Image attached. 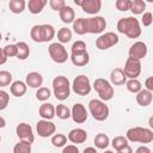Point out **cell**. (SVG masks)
<instances>
[{"label":"cell","mask_w":153,"mask_h":153,"mask_svg":"<svg viewBox=\"0 0 153 153\" xmlns=\"http://www.w3.org/2000/svg\"><path fill=\"white\" fill-rule=\"evenodd\" d=\"M117 31L126 35L128 38H139L141 36V26L135 17L121 18L117 22Z\"/></svg>","instance_id":"obj_1"},{"label":"cell","mask_w":153,"mask_h":153,"mask_svg":"<svg viewBox=\"0 0 153 153\" xmlns=\"http://www.w3.org/2000/svg\"><path fill=\"white\" fill-rule=\"evenodd\" d=\"M126 139L131 142L139 143H149L153 141V131L149 128L143 127H133L129 128L126 133Z\"/></svg>","instance_id":"obj_2"},{"label":"cell","mask_w":153,"mask_h":153,"mask_svg":"<svg viewBox=\"0 0 153 153\" xmlns=\"http://www.w3.org/2000/svg\"><path fill=\"white\" fill-rule=\"evenodd\" d=\"M53 90L54 96L59 100H65L71 94V84L67 76L57 75L53 79Z\"/></svg>","instance_id":"obj_3"},{"label":"cell","mask_w":153,"mask_h":153,"mask_svg":"<svg viewBox=\"0 0 153 153\" xmlns=\"http://www.w3.org/2000/svg\"><path fill=\"white\" fill-rule=\"evenodd\" d=\"M88 111L96 121H105L109 117V108L100 99H91L88 102Z\"/></svg>","instance_id":"obj_4"},{"label":"cell","mask_w":153,"mask_h":153,"mask_svg":"<svg viewBox=\"0 0 153 153\" xmlns=\"http://www.w3.org/2000/svg\"><path fill=\"white\" fill-rule=\"evenodd\" d=\"M93 88L96 90L100 100L103 102H108L114 97V87L110 84V81H108L106 79L97 78L93 82Z\"/></svg>","instance_id":"obj_5"},{"label":"cell","mask_w":153,"mask_h":153,"mask_svg":"<svg viewBox=\"0 0 153 153\" xmlns=\"http://www.w3.org/2000/svg\"><path fill=\"white\" fill-rule=\"evenodd\" d=\"M48 53H49V56L50 59L56 62V63H63L67 61V59L69 57L68 56V53L66 50V48L63 47V44L59 43V42H54L51 43L49 47H48Z\"/></svg>","instance_id":"obj_6"},{"label":"cell","mask_w":153,"mask_h":153,"mask_svg":"<svg viewBox=\"0 0 153 153\" xmlns=\"http://www.w3.org/2000/svg\"><path fill=\"white\" fill-rule=\"evenodd\" d=\"M71 87H72L73 92L76 93L78 96H86L91 92V88H92L88 76H86L84 74L78 75L73 80V84H72Z\"/></svg>","instance_id":"obj_7"},{"label":"cell","mask_w":153,"mask_h":153,"mask_svg":"<svg viewBox=\"0 0 153 153\" xmlns=\"http://www.w3.org/2000/svg\"><path fill=\"white\" fill-rule=\"evenodd\" d=\"M120 38L115 32H105L96 39V47L99 50H106L118 43Z\"/></svg>","instance_id":"obj_8"},{"label":"cell","mask_w":153,"mask_h":153,"mask_svg":"<svg viewBox=\"0 0 153 153\" xmlns=\"http://www.w3.org/2000/svg\"><path fill=\"white\" fill-rule=\"evenodd\" d=\"M105 27H106V20L103 17L96 16V17L86 18V32L87 33H100L105 30Z\"/></svg>","instance_id":"obj_9"},{"label":"cell","mask_w":153,"mask_h":153,"mask_svg":"<svg viewBox=\"0 0 153 153\" xmlns=\"http://www.w3.org/2000/svg\"><path fill=\"white\" fill-rule=\"evenodd\" d=\"M126 78L129 79H137V76L141 73V62L139 60L128 57L126 63H124V68L122 69Z\"/></svg>","instance_id":"obj_10"},{"label":"cell","mask_w":153,"mask_h":153,"mask_svg":"<svg viewBox=\"0 0 153 153\" xmlns=\"http://www.w3.org/2000/svg\"><path fill=\"white\" fill-rule=\"evenodd\" d=\"M36 131L41 137H49L53 136L56 131V126L51 121L41 120L36 123Z\"/></svg>","instance_id":"obj_11"},{"label":"cell","mask_w":153,"mask_h":153,"mask_svg":"<svg viewBox=\"0 0 153 153\" xmlns=\"http://www.w3.org/2000/svg\"><path fill=\"white\" fill-rule=\"evenodd\" d=\"M16 133H17V136L19 137L20 141H25L30 145L35 141V135H33L32 128L27 123H24V122L19 123L16 127Z\"/></svg>","instance_id":"obj_12"},{"label":"cell","mask_w":153,"mask_h":153,"mask_svg":"<svg viewBox=\"0 0 153 153\" xmlns=\"http://www.w3.org/2000/svg\"><path fill=\"white\" fill-rule=\"evenodd\" d=\"M147 50L148 49H147L146 43H143L142 41H137V42H135L134 44L130 45V48L128 50V54H129V57L140 61L141 59H143L147 55Z\"/></svg>","instance_id":"obj_13"},{"label":"cell","mask_w":153,"mask_h":153,"mask_svg":"<svg viewBox=\"0 0 153 153\" xmlns=\"http://www.w3.org/2000/svg\"><path fill=\"white\" fill-rule=\"evenodd\" d=\"M87 116H88L87 115V110L81 103H76V104L73 105V108L71 110V117L75 123L81 124V123L86 122Z\"/></svg>","instance_id":"obj_14"},{"label":"cell","mask_w":153,"mask_h":153,"mask_svg":"<svg viewBox=\"0 0 153 153\" xmlns=\"http://www.w3.org/2000/svg\"><path fill=\"white\" fill-rule=\"evenodd\" d=\"M81 10L88 14H97L102 8V1L100 0H82L80 1Z\"/></svg>","instance_id":"obj_15"},{"label":"cell","mask_w":153,"mask_h":153,"mask_svg":"<svg viewBox=\"0 0 153 153\" xmlns=\"http://www.w3.org/2000/svg\"><path fill=\"white\" fill-rule=\"evenodd\" d=\"M68 140L72 143H84L87 140V133L82 128H74L68 133Z\"/></svg>","instance_id":"obj_16"},{"label":"cell","mask_w":153,"mask_h":153,"mask_svg":"<svg viewBox=\"0 0 153 153\" xmlns=\"http://www.w3.org/2000/svg\"><path fill=\"white\" fill-rule=\"evenodd\" d=\"M25 84L32 88H39L43 84V76L38 72H30L25 78Z\"/></svg>","instance_id":"obj_17"},{"label":"cell","mask_w":153,"mask_h":153,"mask_svg":"<svg viewBox=\"0 0 153 153\" xmlns=\"http://www.w3.org/2000/svg\"><path fill=\"white\" fill-rule=\"evenodd\" d=\"M153 99V93L151 91H147L146 88H142L141 91H139L136 93V103L140 106H148L152 103Z\"/></svg>","instance_id":"obj_18"},{"label":"cell","mask_w":153,"mask_h":153,"mask_svg":"<svg viewBox=\"0 0 153 153\" xmlns=\"http://www.w3.org/2000/svg\"><path fill=\"white\" fill-rule=\"evenodd\" d=\"M127 81V78L122 71V68H115L111 71L110 73V84L116 85V86H121L124 85Z\"/></svg>","instance_id":"obj_19"},{"label":"cell","mask_w":153,"mask_h":153,"mask_svg":"<svg viewBox=\"0 0 153 153\" xmlns=\"http://www.w3.org/2000/svg\"><path fill=\"white\" fill-rule=\"evenodd\" d=\"M38 114L42 117V120L50 121L55 116V106L51 103H43L38 109Z\"/></svg>","instance_id":"obj_20"},{"label":"cell","mask_w":153,"mask_h":153,"mask_svg":"<svg viewBox=\"0 0 153 153\" xmlns=\"http://www.w3.org/2000/svg\"><path fill=\"white\" fill-rule=\"evenodd\" d=\"M26 90H27V86L22 80H16L10 85V91L14 97H23L26 93Z\"/></svg>","instance_id":"obj_21"},{"label":"cell","mask_w":153,"mask_h":153,"mask_svg":"<svg viewBox=\"0 0 153 153\" xmlns=\"http://www.w3.org/2000/svg\"><path fill=\"white\" fill-rule=\"evenodd\" d=\"M71 61L74 66L82 67V66H86L90 62V55H88L87 51L79 53V54H71Z\"/></svg>","instance_id":"obj_22"},{"label":"cell","mask_w":153,"mask_h":153,"mask_svg":"<svg viewBox=\"0 0 153 153\" xmlns=\"http://www.w3.org/2000/svg\"><path fill=\"white\" fill-rule=\"evenodd\" d=\"M59 14H60V19L63 22V23H66V24H69V23H73L74 20H75V12H74V10L71 7V6H65L60 12H59Z\"/></svg>","instance_id":"obj_23"},{"label":"cell","mask_w":153,"mask_h":153,"mask_svg":"<svg viewBox=\"0 0 153 153\" xmlns=\"http://www.w3.org/2000/svg\"><path fill=\"white\" fill-rule=\"evenodd\" d=\"M55 37V29L50 24H42L41 25V38L42 42H50Z\"/></svg>","instance_id":"obj_24"},{"label":"cell","mask_w":153,"mask_h":153,"mask_svg":"<svg viewBox=\"0 0 153 153\" xmlns=\"http://www.w3.org/2000/svg\"><path fill=\"white\" fill-rule=\"evenodd\" d=\"M47 4H48L47 0H30L27 2L29 12L32 14H38L43 11V8L45 7Z\"/></svg>","instance_id":"obj_25"},{"label":"cell","mask_w":153,"mask_h":153,"mask_svg":"<svg viewBox=\"0 0 153 153\" xmlns=\"http://www.w3.org/2000/svg\"><path fill=\"white\" fill-rule=\"evenodd\" d=\"M25 7H26V2L24 0H10L8 1V8L14 14L23 13Z\"/></svg>","instance_id":"obj_26"},{"label":"cell","mask_w":153,"mask_h":153,"mask_svg":"<svg viewBox=\"0 0 153 153\" xmlns=\"http://www.w3.org/2000/svg\"><path fill=\"white\" fill-rule=\"evenodd\" d=\"M17 59L19 60H25L30 55V48L25 42H18L17 44Z\"/></svg>","instance_id":"obj_27"},{"label":"cell","mask_w":153,"mask_h":153,"mask_svg":"<svg viewBox=\"0 0 153 153\" xmlns=\"http://www.w3.org/2000/svg\"><path fill=\"white\" fill-rule=\"evenodd\" d=\"M109 143H110V139H109V136H108L106 134L99 133V134L96 135V137H94V146H96L97 148H99V149H105V148L109 146Z\"/></svg>","instance_id":"obj_28"},{"label":"cell","mask_w":153,"mask_h":153,"mask_svg":"<svg viewBox=\"0 0 153 153\" xmlns=\"http://www.w3.org/2000/svg\"><path fill=\"white\" fill-rule=\"evenodd\" d=\"M73 30L76 35H85L86 32V18H78L73 22Z\"/></svg>","instance_id":"obj_29"},{"label":"cell","mask_w":153,"mask_h":153,"mask_svg":"<svg viewBox=\"0 0 153 153\" xmlns=\"http://www.w3.org/2000/svg\"><path fill=\"white\" fill-rule=\"evenodd\" d=\"M146 8V2L142 0H130V11L133 14H142Z\"/></svg>","instance_id":"obj_30"},{"label":"cell","mask_w":153,"mask_h":153,"mask_svg":"<svg viewBox=\"0 0 153 153\" xmlns=\"http://www.w3.org/2000/svg\"><path fill=\"white\" fill-rule=\"evenodd\" d=\"M72 39V31L68 27H61L57 31V41L59 43L63 44V43H68Z\"/></svg>","instance_id":"obj_31"},{"label":"cell","mask_w":153,"mask_h":153,"mask_svg":"<svg viewBox=\"0 0 153 153\" xmlns=\"http://www.w3.org/2000/svg\"><path fill=\"white\" fill-rule=\"evenodd\" d=\"M55 115L61 118V120H67L71 117V110L67 105L65 104H59L56 108H55Z\"/></svg>","instance_id":"obj_32"},{"label":"cell","mask_w":153,"mask_h":153,"mask_svg":"<svg viewBox=\"0 0 153 153\" xmlns=\"http://www.w3.org/2000/svg\"><path fill=\"white\" fill-rule=\"evenodd\" d=\"M126 86H127V90L131 93H137L139 91L142 90L141 82L137 79H129L128 81H126Z\"/></svg>","instance_id":"obj_33"},{"label":"cell","mask_w":153,"mask_h":153,"mask_svg":"<svg viewBox=\"0 0 153 153\" xmlns=\"http://www.w3.org/2000/svg\"><path fill=\"white\" fill-rule=\"evenodd\" d=\"M13 153H31V145L25 141H19L14 145Z\"/></svg>","instance_id":"obj_34"},{"label":"cell","mask_w":153,"mask_h":153,"mask_svg":"<svg viewBox=\"0 0 153 153\" xmlns=\"http://www.w3.org/2000/svg\"><path fill=\"white\" fill-rule=\"evenodd\" d=\"M51 143L54 147H65L67 143V136L63 134H54L51 136Z\"/></svg>","instance_id":"obj_35"},{"label":"cell","mask_w":153,"mask_h":153,"mask_svg":"<svg viewBox=\"0 0 153 153\" xmlns=\"http://www.w3.org/2000/svg\"><path fill=\"white\" fill-rule=\"evenodd\" d=\"M111 145H112V147H114L116 151H118V149H121V148H123L124 146L128 145V140L126 139V136L118 135V136H115V137L112 139Z\"/></svg>","instance_id":"obj_36"},{"label":"cell","mask_w":153,"mask_h":153,"mask_svg":"<svg viewBox=\"0 0 153 153\" xmlns=\"http://www.w3.org/2000/svg\"><path fill=\"white\" fill-rule=\"evenodd\" d=\"M12 74L8 71H0V87H5L12 84Z\"/></svg>","instance_id":"obj_37"},{"label":"cell","mask_w":153,"mask_h":153,"mask_svg":"<svg viewBox=\"0 0 153 153\" xmlns=\"http://www.w3.org/2000/svg\"><path fill=\"white\" fill-rule=\"evenodd\" d=\"M36 98L41 102H45L50 98V90L48 87H39L36 92Z\"/></svg>","instance_id":"obj_38"},{"label":"cell","mask_w":153,"mask_h":153,"mask_svg":"<svg viewBox=\"0 0 153 153\" xmlns=\"http://www.w3.org/2000/svg\"><path fill=\"white\" fill-rule=\"evenodd\" d=\"M71 51L72 54H79V53H84V51H87L86 50V43L84 41H76L73 43L72 48H71Z\"/></svg>","instance_id":"obj_39"},{"label":"cell","mask_w":153,"mask_h":153,"mask_svg":"<svg viewBox=\"0 0 153 153\" xmlns=\"http://www.w3.org/2000/svg\"><path fill=\"white\" fill-rule=\"evenodd\" d=\"M30 36H31L32 41H35L37 43H42V38H41V25H33L31 27Z\"/></svg>","instance_id":"obj_40"},{"label":"cell","mask_w":153,"mask_h":153,"mask_svg":"<svg viewBox=\"0 0 153 153\" xmlns=\"http://www.w3.org/2000/svg\"><path fill=\"white\" fill-rule=\"evenodd\" d=\"M10 102V96L6 91L0 90V110H5L8 105Z\"/></svg>","instance_id":"obj_41"},{"label":"cell","mask_w":153,"mask_h":153,"mask_svg":"<svg viewBox=\"0 0 153 153\" xmlns=\"http://www.w3.org/2000/svg\"><path fill=\"white\" fill-rule=\"evenodd\" d=\"M2 50H4V54L6 55V57L17 56V45L16 44H7Z\"/></svg>","instance_id":"obj_42"},{"label":"cell","mask_w":153,"mask_h":153,"mask_svg":"<svg viewBox=\"0 0 153 153\" xmlns=\"http://www.w3.org/2000/svg\"><path fill=\"white\" fill-rule=\"evenodd\" d=\"M49 6L51 7V10L60 12L66 6V2H65V0H50L49 1Z\"/></svg>","instance_id":"obj_43"},{"label":"cell","mask_w":153,"mask_h":153,"mask_svg":"<svg viewBox=\"0 0 153 153\" xmlns=\"http://www.w3.org/2000/svg\"><path fill=\"white\" fill-rule=\"evenodd\" d=\"M115 6L118 11H128L130 8V0H117L115 2Z\"/></svg>","instance_id":"obj_44"},{"label":"cell","mask_w":153,"mask_h":153,"mask_svg":"<svg viewBox=\"0 0 153 153\" xmlns=\"http://www.w3.org/2000/svg\"><path fill=\"white\" fill-rule=\"evenodd\" d=\"M153 22V16L151 12H143L142 13V18H141V23L143 24V26H151Z\"/></svg>","instance_id":"obj_45"},{"label":"cell","mask_w":153,"mask_h":153,"mask_svg":"<svg viewBox=\"0 0 153 153\" xmlns=\"http://www.w3.org/2000/svg\"><path fill=\"white\" fill-rule=\"evenodd\" d=\"M62 153H80V152H79V148L75 145H67V146L63 147Z\"/></svg>","instance_id":"obj_46"},{"label":"cell","mask_w":153,"mask_h":153,"mask_svg":"<svg viewBox=\"0 0 153 153\" xmlns=\"http://www.w3.org/2000/svg\"><path fill=\"white\" fill-rule=\"evenodd\" d=\"M145 86H146V90H147V91L153 92V76H148V78L146 79Z\"/></svg>","instance_id":"obj_47"},{"label":"cell","mask_w":153,"mask_h":153,"mask_svg":"<svg viewBox=\"0 0 153 153\" xmlns=\"http://www.w3.org/2000/svg\"><path fill=\"white\" fill-rule=\"evenodd\" d=\"M135 153H152V151H151V148L147 147L146 145H142V146H140V147L136 148Z\"/></svg>","instance_id":"obj_48"},{"label":"cell","mask_w":153,"mask_h":153,"mask_svg":"<svg viewBox=\"0 0 153 153\" xmlns=\"http://www.w3.org/2000/svg\"><path fill=\"white\" fill-rule=\"evenodd\" d=\"M117 153H133V149H131V147H130L129 145H127V146H124L123 148L118 149Z\"/></svg>","instance_id":"obj_49"},{"label":"cell","mask_w":153,"mask_h":153,"mask_svg":"<svg viewBox=\"0 0 153 153\" xmlns=\"http://www.w3.org/2000/svg\"><path fill=\"white\" fill-rule=\"evenodd\" d=\"M6 61H7V57H6V55L4 54V50L0 48V66L4 65V63H6Z\"/></svg>","instance_id":"obj_50"},{"label":"cell","mask_w":153,"mask_h":153,"mask_svg":"<svg viewBox=\"0 0 153 153\" xmlns=\"http://www.w3.org/2000/svg\"><path fill=\"white\" fill-rule=\"evenodd\" d=\"M82 153H97V151L94 147H86Z\"/></svg>","instance_id":"obj_51"},{"label":"cell","mask_w":153,"mask_h":153,"mask_svg":"<svg viewBox=\"0 0 153 153\" xmlns=\"http://www.w3.org/2000/svg\"><path fill=\"white\" fill-rule=\"evenodd\" d=\"M5 126H6V121L2 116H0V128H4Z\"/></svg>","instance_id":"obj_52"},{"label":"cell","mask_w":153,"mask_h":153,"mask_svg":"<svg viewBox=\"0 0 153 153\" xmlns=\"http://www.w3.org/2000/svg\"><path fill=\"white\" fill-rule=\"evenodd\" d=\"M104 153H114V152H112V151H105Z\"/></svg>","instance_id":"obj_53"},{"label":"cell","mask_w":153,"mask_h":153,"mask_svg":"<svg viewBox=\"0 0 153 153\" xmlns=\"http://www.w3.org/2000/svg\"><path fill=\"white\" fill-rule=\"evenodd\" d=\"M0 41H1V32H0Z\"/></svg>","instance_id":"obj_54"},{"label":"cell","mask_w":153,"mask_h":153,"mask_svg":"<svg viewBox=\"0 0 153 153\" xmlns=\"http://www.w3.org/2000/svg\"><path fill=\"white\" fill-rule=\"evenodd\" d=\"M0 141H1V135H0Z\"/></svg>","instance_id":"obj_55"}]
</instances>
